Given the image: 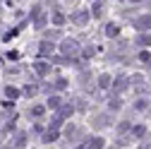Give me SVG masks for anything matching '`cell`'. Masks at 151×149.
<instances>
[{"label": "cell", "instance_id": "d6986e66", "mask_svg": "<svg viewBox=\"0 0 151 149\" xmlns=\"http://www.w3.org/2000/svg\"><path fill=\"white\" fill-rule=\"evenodd\" d=\"M24 94H27V96H36V94H39V87H34V84H29V87L24 89Z\"/></svg>", "mask_w": 151, "mask_h": 149}, {"label": "cell", "instance_id": "83f0119b", "mask_svg": "<svg viewBox=\"0 0 151 149\" xmlns=\"http://www.w3.org/2000/svg\"><path fill=\"white\" fill-rule=\"evenodd\" d=\"M149 7H151V3H149Z\"/></svg>", "mask_w": 151, "mask_h": 149}, {"label": "cell", "instance_id": "4316f807", "mask_svg": "<svg viewBox=\"0 0 151 149\" xmlns=\"http://www.w3.org/2000/svg\"><path fill=\"white\" fill-rule=\"evenodd\" d=\"M149 67H151V60H149Z\"/></svg>", "mask_w": 151, "mask_h": 149}, {"label": "cell", "instance_id": "cb8c5ba5", "mask_svg": "<svg viewBox=\"0 0 151 149\" xmlns=\"http://www.w3.org/2000/svg\"><path fill=\"white\" fill-rule=\"evenodd\" d=\"M132 132H134V135H137V137H142V135H144V132H146V127H144V125H137V127H134V130H132Z\"/></svg>", "mask_w": 151, "mask_h": 149}, {"label": "cell", "instance_id": "7402d4cb", "mask_svg": "<svg viewBox=\"0 0 151 149\" xmlns=\"http://www.w3.org/2000/svg\"><path fill=\"white\" fill-rule=\"evenodd\" d=\"M65 87H67V80H65V77H60L58 82H55V87H53V89H65Z\"/></svg>", "mask_w": 151, "mask_h": 149}, {"label": "cell", "instance_id": "5bb4252c", "mask_svg": "<svg viewBox=\"0 0 151 149\" xmlns=\"http://www.w3.org/2000/svg\"><path fill=\"white\" fill-rule=\"evenodd\" d=\"M108 123H110L108 116H96V118H93V125H96V127H106Z\"/></svg>", "mask_w": 151, "mask_h": 149}, {"label": "cell", "instance_id": "9a60e30c", "mask_svg": "<svg viewBox=\"0 0 151 149\" xmlns=\"http://www.w3.org/2000/svg\"><path fill=\"white\" fill-rule=\"evenodd\" d=\"M137 46H151V36L149 34H139L137 36Z\"/></svg>", "mask_w": 151, "mask_h": 149}, {"label": "cell", "instance_id": "2e32d148", "mask_svg": "<svg viewBox=\"0 0 151 149\" xmlns=\"http://www.w3.org/2000/svg\"><path fill=\"white\" fill-rule=\"evenodd\" d=\"M99 87L101 89H108L110 87V74H101V77H99Z\"/></svg>", "mask_w": 151, "mask_h": 149}, {"label": "cell", "instance_id": "4fadbf2b", "mask_svg": "<svg viewBox=\"0 0 151 149\" xmlns=\"http://www.w3.org/2000/svg\"><path fill=\"white\" fill-rule=\"evenodd\" d=\"M46 113V106H34V108H29V116L31 118H39V116H43Z\"/></svg>", "mask_w": 151, "mask_h": 149}, {"label": "cell", "instance_id": "9c48e42d", "mask_svg": "<svg viewBox=\"0 0 151 149\" xmlns=\"http://www.w3.org/2000/svg\"><path fill=\"white\" fill-rule=\"evenodd\" d=\"M53 51H55L53 41H43V43L39 46V53H41V55H53Z\"/></svg>", "mask_w": 151, "mask_h": 149}, {"label": "cell", "instance_id": "8fae6325", "mask_svg": "<svg viewBox=\"0 0 151 149\" xmlns=\"http://www.w3.org/2000/svg\"><path fill=\"white\" fill-rule=\"evenodd\" d=\"M5 96H7L10 101H14L17 96H19V89H17V87H5Z\"/></svg>", "mask_w": 151, "mask_h": 149}, {"label": "cell", "instance_id": "6da1fadb", "mask_svg": "<svg viewBox=\"0 0 151 149\" xmlns=\"http://www.w3.org/2000/svg\"><path fill=\"white\" fill-rule=\"evenodd\" d=\"M60 53L65 55V58H74V55L79 53V41L77 39H65L60 43Z\"/></svg>", "mask_w": 151, "mask_h": 149}, {"label": "cell", "instance_id": "44dd1931", "mask_svg": "<svg viewBox=\"0 0 151 149\" xmlns=\"http://www.w3.org/2000/svg\"><path fill=\"white\" fill-rule=\"evenodd\" d=\"M122 132H129V123H120L118 125V135H122Z\"/></svg>", "mask_w": 151, "mask_h": 149}, {"label": "cell", "instance_id": "8992f818", "mask_svg": "<svg viewBox=\"0 0 151 149\" xmlns=\"http://www.w3.org/2000/svg\"><path fill=\"white\" fill-rule=\"evenodd\" d=\"M134 27H137L139 31L151 29V14H142V17H137V20H134Z\"/></svg>", "mask_w": 151, "mask_h": 149}, {"label": "cell", "instance_id": "7c38bea8", "mask_svg": "<svg viewBox=\"0 0 151 149\" xmlns=\"http://www.w3.org/2000/svg\"><path fill=\"white\" fill-rule=\"evenodd\" d=\"M50 22H53L55 27H63V24H65V14H63V12H55V14L50 17Z\"/></svg>", "mask_w": 151, "mask_h": 149}, {"label": "cell", "instance_id": "484cf974", "mask_svg": "<svg viewBox=\"0 0 151 149\" xmlns=\"http://www.w3.org/2000/svg\"><path fill=\"white\" fill-rule=\"evenodd\" d=\"M132 3H142V0H132Z\"/></svg>", "mask_w": 151, "mask_h": 149}, {"label": "cell", "instance_id": "ba28073f", "mask_svg": "<svg viewBox=\"0 0 151 149\" xmlns=\"http://www.w3.org/2000/svg\"><path fill=\"white\" fill-rule=\"evenodd\" d=\"M110 82H113V80H110ZM127 84H129V82H127V77H118L115 82H113V91H115V94H118V91L127 89Z\"/></svg>", "mask_w": 151, "mask_h": 149}, {"label": "cell", "instance_id": "5b68a950", "mask_svg": "<svg viewBox=\"0 0 151 149\" xmlns=\"http://www.w3.org/2000/svg\"><path fill=\"white\" fill-rule=\"evenodd\" d=\"M106 142H103V137H84V142L79 144V147H89V149H101Z\"/></svg>", "mask_w": 151, "mask_h": 149}, {"label": "cell", "instance_id": "3957f363", "mask_svg": "<svg viewBox=\"0 0 151 149\" xmlns=\"http://www.w3.org/2000/svg\"><path fill=\"white\" fill-rule=\"evenodd\" d=\"M89 17H91V14H89L86 10H77V12L72 14V22L77 24V27H86V22H89Z\"/></svg>", "mask_w": 151, "mask_h": 149}, {"label": "cell", "instance_id": "277c9868", "mask_svg": "<svg viewBox=\"0 0 151 149\" xmlns=\"http://www.w3.org/2000/svg\"><path fill=\"white\" fill-rule=\"evenodd\" d=\"M50 63H43V60H36L34 63V72L39 74V77H46V74H50Z\"/></svg>", "mask_w": 151, "mask_h": 149}, {"label": "cell", "instance_id": "52a82bcc", "mask_svg": "<svg viewBox=\"0 0 151 149\" xmlns=\"http://www.w3.org/2000/svg\"><path fill=\"white\" fill-rule=\"evenodd\" d=\"M58 137H60V132H58V127H53V125H50V130H48V132H43V142H46V144L55 142Z\"/></svg>", "mask_w": 151, "mask_h": 149}, {"label": "cell", "instance_id": "7a4b0ae2", "mask_svg": "<svg viewBox=\"0 0 151 149\" xmlns=\"http://www.w3.org/2000/svg\"><path fill=\"white\" fill-rule=\"evenodd\" d=\"M31 20H34V27H36V29H43V27L48 24V17L41 12V7H34V10H31Z\"/></svg>", "mask_w": 151, "mask_h": 149}, {"label": "cell", "instance_id": "e0dca14e", "mask_svg": "<svg viewBox=\"0 0 151 149\" xmlns=\"http://www.w3.org/2000/svg\"><path fill=\"white\" fill-rule=\"evenodd\" d=\"M24 142H27V132H17V137H14V147H24Z\"/></svg>", "mask_w": 151, "mask_h": 149}, {"label": "cell", "instance_id": "ffe728a7", "mask_svg": "<svg viewBox=\"0 0 151 149\" xmlns=\"http://www.w3.org/2000/svg\"><path fill=\"white\" fill-rule=\"evenodd\" d=\"M58 106H60V99L58 96H50L48 99V108H58Z\"/></svg>", "mask_w": 151, "mask_h": 149}, {"label": "cell", "instance_id": "30bf717a", "mask_svg": "<svg viewBox=\"0 0 151 149\" xmlns=\"http://www.w3.org/2000/svg\"><path fill=\"white\" fill-rule=\"evenodd\" d=\"M118 34H120V27H118V24H113V22H110V24L106 27V36H110V39H115Z\"/></svg>", "mask_w": 151, "mask_h": 149}, {"label": "cell", "instance_id": "d4e9b609", "mask_svg": "<svg viewBox=\"0 0 151 149\" xmlns=\"http://www.w3.org/2000/svg\"><path fill=\"white\" fill-rule=\"evenodd\" d=\"M108 108H110V111H120V99H113Z\"/></svg>", "mask_w": 151, "mask_h": 149}, {"label": "cell", "instance_id": "603a6c76", "mask_svg": "<svg viewBox=\"0 0 151 149\" xmlns=\"http://www.w3.org/2000/svg\"><path fill=\"white\" fill-rule=\"evenodd\" d=\"M146 106H149V101H144V99H139V101L134 103V108H137V111H144Z\"/></svg>", "mask_w": 151, "mask_h": 149}, {"label": "cell", "instance_id": "ac0fdd59", "mask_svg": "<svg viewBox=\"0 0 151 149\" xmlns=\"http://www.w3.org/2000/svg\"><path fill=\"white\" fill-rule=\"evenodd\" d=\"M127 82L129 84H144V77L142 74H132V77H127Z\"/></svg>", "mask_w": 151, "mask_h": 149}]
</instances>
